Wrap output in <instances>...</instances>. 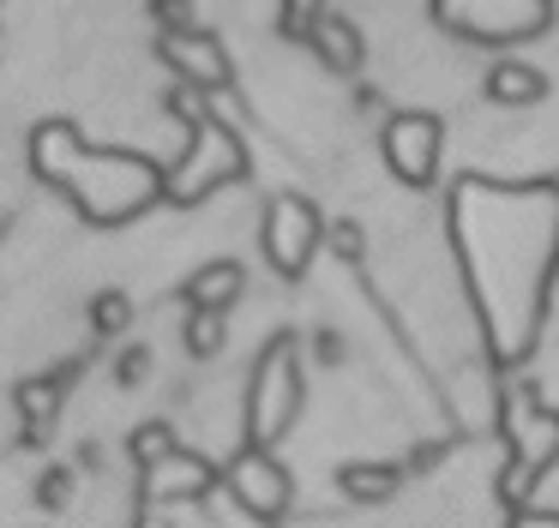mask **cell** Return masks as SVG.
Wrapping results in <instances>:
<instances>
[{"instance_id": "2", "label": "cell", "mask_w": 559, "mask_h": 528, "mask_svg": "<svg viewBox=\"0 0 559 528\" xmlns=\"http://www.w3.org/2000/svg\"><path fill=\"white\" fill-rule=\"evenodd\" d=\"M31 175L43 187L67 192V204L97 228L133 223L169 192L163 163H151L145 151H121V144H85L73 120H37L31 127Z\"/></svg>"}, {"instance_id": "5", "label": "cell", "mask_w": 559, "mask_h": 528, "mask_svg": "<svg viewBox=\"0 0 559 528\" xmlns=\"http://www.w3.org/2000/svg\"><path fill=\"white\" fill-rule=\"evenodd\" d=\"M301 403H307L301 336H295V331H277V336H271V343L253 355V372H247V403H241L247 444H259V451H277V444L289 439V427L301 420Z\"/></svg>"}, {"instance_id": "11", "label": "cell", "mask_w": 559, "mask_h": 528, "mask_svg": "<svg viewBox=\"0 0 559 528\" xmlns=\"http://www.w3.org/2000/svg\"><path fill=\"white\" fill-rule=\"evenodd\" d=\"M157 55H163V67L175 72V84H193V91H205V96L235 84V60L211 31H175L157 43Z\"/></svg>"}, {"instance_id": "25", "label": "cell", "mask_w": 559, "mask_h": 528, "mask_svg": "<svg viewBox=\"0 0 559 528\" xmlns=\"http://www.w3.org/2000/svg\"><path fill=\"white\" fill-rule=\"evenodd\" d=\"M506 528H559V511H535L530 504V511H511Z\"/></svg>"}, {"instance_id": "4", "label": "cell", "mask_w": 559, "mask_h": 528, "mask_svg": "<svg viewBox=\"0 0 559 528\" xmlns=\"http://www.w3.org/2000/svg\"><path fill=\"white\" fill-rule=\"evenodd\" d=\"M499 432H506V468H499V504L530 511L535 487L559 468V408L530 379L499 391Z\"/></svg>"}, {"instance_id": "27", "label": "cell", "mask_w": 559, "mask_h": 528, "mask_svg": "<svg viewBox=\"0 0 559 528\" xmlns=\"http://www.w3.org/2000/svg\"><path fill=\"white\" fill-rule=\"evenodd\" d=\"M133 528H175L163 511H151V504H139V516H133Z\"/></svg>"}, {"instance_id": "14", "label": "cell", "mask_w": 559, "mask_h": 528, "mask_svg": "<svg viewBox=\"0 0 559 528\" xmlns=\"http://www.w3.org/2000/svg\"><path fill=\"white\" fill-rule=\"evenodd\" d=\"M307 48H313L319 60H325L331 72H361V60H367V43H361V31H355L343 12H325V19L313 24V36H307Z\"/></svg>"}, {"instance_id": "3", "label": "cell", "mask_w": 559, "mask_h": 528, "mask_svg": "<svg viewBox=\"0 0 559 528\" xmlns=\"http://www.w3.org/2000/svg\"><path fill=\"white\" fill-rule=\"evenodd\" d=\"M163 103H169V115L187 127V151H181V163L169 168V192H163V199L169 204H199V199H211L217 187H229V180H247L241 132H235L229 120H217V108H211L205 91L175 84Z\"/></svg>"}, {"instance_id": "20", "label": "cell", "mask_w": 559, "mask_h": 528, "mask_svg": "<svg viewBox=\"0 0 559 528\" xmlns=\"http://www.w3.org/2000/svg\"><path fill=\"white\" fill-rule=\"evenodd\" d=\"M319 19H325V0H283L277 7V31L289 36V43H307Z\"/></svg>"}, {"instance_id": "9", "label": "cell", "mask_w": 559, "mask_h": 528, "mask_svg": "<svg viewBox=\"0 0 559 528\" xmlns=\"http://www.w3.org/2000/svg\"><path fill=\"white\" fill-rule=\"evenodd\" d=\"M223 487H229V499L241 504V516H253L259 528H277L283 516H289V504H295L289 468L277 463V451H259V444H241V451L229 456Z\"/></svg>"}, {"instance_id": "8", "label": "cell", "mask_w": 559, "mask_h": 528, "mask_svg": "<svg viewBox=\"0 0 559 528\" xmlns=\"http://www.w3.org/2000/svg\"><path fill=\"white\" fill-rule=\"evenodd\" d=\"M379 151H385V168L403 187L427 192L439 180V156H445V120L427 115V108H397L379 132Z\"/></svg>"}, {"instance_id": "13", "label": "cell", "mask_w": 559, "mask_h": 528, "mask_svg": "<svg viewBox=\"0 0 559 528\" xmlns=\"http://www.w3.org/2000/svg\"><path fill=\"white\" fill-rule=\"evenodd\" d=\"M181 295H187V312H223V319H229V307L247 295V264H235V259L199 264Z\"/></svg>"}, {"instance_id": "22", "label": "cell", "mask_w": 559, "mask_h": 528, "mask_svg": "<svg viewBox=\"0 0 559 528\" xmlns=\"http://www.w3.org/2000/svg\"><path fill=\"white\" fill-rule=\"evenodd\" d=\"M325 247L337 252L343 264H361V259H367V235H361V223H325Z\"/></svg>"}, {"instance_id": "1", "label": "cell", "mask_w": 559, "mask_h": 528, "mask_svg": "<svg viewBox=\"0 0 559 528\" xmlns=\"http://www.w3.org/2000/svg\"><path fill=\"white\" fill-rule=\"evenodd\" d=\"M451 247L469 276V300L481 312L487 355L499 367H523L542 343L547 283L559 271V187H499V180H457L451 187Z\"/></svg>"}, {"instance_id": "15", "label": "cell", "mask_w": 559, "mask_h": 528, "mask_svg": "<svg viewBox=\"0 0 559 528\" xmlns=\"http://www.w3.org/2000/svg\"><path fill=\"white\" fill-rule=\"evenodd\" d=\"M547 96V72L530 60H493L487 67V103L499 108H535Z\"/></svg>"}, {"instance_id": "24", "label": "cell", "mask_w": 559, "mask_h": 528, "mask_svg": "<svg viewBox=\"0 0 559 528\" xmlns=\"http://www.w3.org/2000/svg\"><path fill=\"white\" fill-rule=\"evenodd\" d=\"M145 379H151V348L145 343L121 348V360H115V384H121V391H139Z\"/></svg>"}, {"instance_id": "6", "label": "cell", "mask_w": 559, "mask_h": 528, "mask_svg": "<svg viewBox=\"0 0 559 528\" xmlns=\"http://www.w3.org/2000/svg\"><path fill=\"white\" fill-rule=\"evenodd\" d=\"M325 247V216L307 192H271L265 216H259V252L283 283H301L313 271V252Z\"/></svg>"}, {"instance_id": "10", "label": "cell", "mask_w": 559, "mask_h": 528, "mask_svg": "<svg viewBox=\"0 0 559 528\" xmlns=\"http://www.w3.org/2000/svg\"><path fill=\"white\" fill-rule=\"evenodd\" d=\"M223 487L217 463L199 451H175L163 456L157 468H145L139 475V504H151V511H175V504H205L211 492Z\"/></svg>"}, {"instance_id": "28", "label": "cell", "mask_w": 559, "mask_h": 528, "mask_svg": "<svg viewBox=\"0 0 559 528\" xmlns=\"http://www.w3.org/2000/svg\"><path fill=\"white\" fill-rule=\"evenodd\" d=\"M79 468H103V444H79Z\"/></svg>"}, {"instance_id": "18", "label": "cell", "mask_w": 559, "mask_h": 528, "mask_svg": "<svg viewBox=\"0 0 559 528\" xmlns=\"http://www.w3.org/2000/svg\"><path fill=\"white\" fill-rule=\"evenodd\" d=\"M85 312H91V331L97 336H121L127 324H133V300H127L121 288H97Z\"/></svg>"}, {"instance_id": "26", "label": "cell", "mask_w": 559, "mask_h": 528, "mask_svg": "<svg viewBox=\"0 0 559 528\" xmlns=\"http://www.w3.org/2000/svg\"><path fill=\"white\" fill-rule=\"evenodd\" d=\"M319 360H325V367H337V360H343V336L337 331H319Z\"/></svg>"}, {"instance_id": "21", "label": "cell", "mask_w": 559, "mask_h": 528, "mask_svg": "<svg viewBox=\"0 0 559 528\" xmlns=\"http://www.w3.org/2000/svg\"><path fill=\"white\" fill-rule=\"evenodd\" d=\"M31 492H37L43 511H67V504H73V468H67V463H49Z\"/></svg>"}, {"instance_id": "16", "label": "cell", "mask_w": 559, "mask_h": 528, "mask_svg": "<svg viewBox=\"0 0 559 528\" xmlns=\"http://www.w3.org/2000/svg\"><path fill=\"white\" fill-rule=\"evenodd\" d=\"M403 480H409V468H403V463H343V468H337L343 499H355V504H385V499H397Z\"/></svg>"}, {"instance_id": "12", "label": "cell", "mask_w": 559, "mask_h": 528, "mask_svg": "<svg viewBox=\"0 0 559 528\" xmlns=\"http://www.w3.org/2000/svg\"><path fill=\"white\" fill-rule=\"evenodd\" d=\"M67 379H79V360H67L61 372H37V379H25L13 391V403H19V444H31V451H43L49 444V427H55V415H61V396H67Z\"/></svg>"}, {"instance_id": "23", "label": "cell", "mask_w": 559, "mask_h": 528, "mask_svg": "<svg viewBox=\"0 0 559 528\" xmlns=\"http://www.w3.org/2000/svg\"><path fill=\"white\" fill-rule=\"evenodd\" d=\"M151 19H157V31H163V36H175V31H199L193 0H151Z\"/></svg>"}, {"instance_id": "17", "label": "cell", "mask_w": 559, "mask_h": 528, "mask_svg": "<svg viewBox=\"0 0 559 528\" xmlns=\"http://www.w3.org/2000/svg\"><path fill=\"white\" fill-rule=\"evenodd\" d=\"M175 451H181V439H175L169 420H139V427L127 432V456H133L139 475H145V468H157L163 456H175Z\"/></svg>"}, {"instance_id": "7", "label": "cell", "mask_w": 559, "mask_h": 528, "mask_svg": "<svg viewBox=\"0 0 559 528\" xmlns=\"http://www.w3.org/2000/svg\"><path fill=\"white\" fill-rule=\"evenodd\" d=\"M433 19L463 43L506 48L542 36L554 24V0H433Z\"/></svg>"}, {"instance_id": "19", "label": "cell", "mask_w": 559, "mask_h": 528, "mask_svg": "<svg viewBox=\"0 0 559 528\" xmlns=\"http://www.w3.org/2000/svg\"><path fill=\"white\" fill-rule=\"evenodd\" d=\"M223 312H187V331H181V343H187V355L193 360H211V355H223Z\"/></svg>"}]
</instances>
